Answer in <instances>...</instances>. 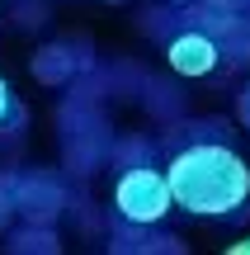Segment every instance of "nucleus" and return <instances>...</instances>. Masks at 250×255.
I'll return each mask as SVG.
<instances>
[{
	"mask_svg": "<svg viewBox=\"0 0 250 255\" xmlns=\"http://www.w3.org/2000/svg\"><path fill=\"white\" fill-rule=\"evenodd\" d=\"M170 199L198 218H227L250 199V165L227 142H194L166 165Z\"/></svg>",
	"mask_w": 250,
	"mask_h": 255,
	"instance_id": "obj_1",
	"label": "nucleus"
},
{
	"mask_svg": "<svg viewBox=\"0 0 250 255\" xmlns=\"http://www.w3.org/2000/svg\"><path fill=\"white\" fill-rule=\"evenodd\" d=\"M113 208H118V218L137 222V227H151V222H161L175 208V199H170V184H166L161 170L132 165V170H123L118 184H113Z\"/></svg>",
	"mask_w": 250,
	"mask_h": 255,
	"instance_id": "obj_2",
	"label": "nucleus"
},
{
	"mask_svg": "<svg viewBox=\"0 0 250 255\" xmlns=\"http://www.w3.org/2000/svg\"><path fill=\"white\" fill-rule=\"evenodd\" d=\"M170 71L175 76H189V81H198V76H213L217 62H222V47H217L213 33H203V28H184V33L170 38Z\"/></svg>",
	"mask_w": 250,
	"mask_h": 255,
	"instance_id": "obj_3",
	"label": "nucleus"
},
{
	"mask_svg": "<svg viewBox=\"0 0 250 255\" xmlns=\"http://www.w3.org/2000/svg\"><path fill=\"white\" fill-rule=\"evenodd\" d=\"M14 208L24 213L28 222H52L57 213L66 208V194L57 180H47V175H24V180H14Z\"/></svg>",
	"mask_w": 250,
	"mask_h": 255,
	"instance_id": "obj_4",
	"label": "nucleus"
},
{
	"mask_svg": "<svg viewBox=\"0 0 250 255\" xmlns=\"http://www.w3.org/2000/svg\"><path fill=\"white\" fill-rule=\"evenodd\" d=\"M71 71H76V52H71V47H62V43H57V47H43V52L33 57V76L43 85H66V81H71Z\"/></svg>",
	"mask_w": 250,
	"mask_h": 255,
	"instance_id": "obj_5",
	"label": "nucleus"
},
{
	"mask_svg": "<svg viewBox=\"0 0 250 255\" xmlns=\"http://www.w3.org/2000/svg\"><path fill=\"white\" fill-rule=\"evenodd\" d=\"M9 251H57V237L43 222H33L28 232H14V237H9Z\"/></svg>",
	"mask_w": 250,
	"mask_h": 255,
	"instance_id": "obj_6",
	"label": "nucleus"
},
{
	"mask_svg": "<svg viewBox=\"0 0 250 255\" xmlns=\"http://www.w3.org/2000/svg\"><path fill=\"white\" fill-rule=\"evenodd\" d=\"M236 119H241V123L250 128V85L241 90V100H236Z\"/></svg>",
	"mask_w": 250,
	"mask_h": 255,
	"instance_id": "obj_7",
	"label": "nucleus"
},
{
	"mask_svg": "<svg viewBox=\"0 0 250 255\" xmlns=\"http://www.w3.org/2000/svg\"><path fill=\"white\" fill-rule=\"evenodd\" d=\"M9 114V85H5V76H0V119Z\"/></svg>",
	"mask_w": 250,
	"mask_h": 255,
	"instance_id": "obj_8",
	"label": "nucleus"
},
{
	"mask_svg": "<svg viewBox=\"0 0 250 255\" xmlns=\"http://www.w3.org/2000/svg\"><path fill=\"white\" fill-rule=\"evenodd\" d=\"M232 255H250V241H232Z\"/></svg>",
	"mask_w": 250,
	"mask_h": 255,
	"instance_id": "obj_9",
	"label": "nucleus"
},
{
	"mask_svg": "<svg viewBox=\"0 0 250 255\" xmlns=\"http://www.w3.org/2000/svg\"><path fill=\"white\" fill-rule=\"evenodd\" d=\"M170 5H189V0H170Z\"/></svg>",
	"mask_w": 250,
	"mask_h": 255,
	"instance_id": "obj_10",
	"label": "nucleus"
},
{
	"mask_svg": "<svg viewBox=\"0 0 250 255\" xmlns=\"http://www.w3.org/2000/svg\"><path fill=\"white\" fill-rule=\"evenodd\" d=\"M109 5H123V0H109Z\"/></svg>",
	"mask_w": 250,
	"mask_h": 255,
	"instance_id": "obj_11",
	"label": "nucleus"
}]
</instances>
